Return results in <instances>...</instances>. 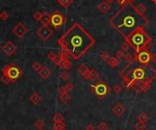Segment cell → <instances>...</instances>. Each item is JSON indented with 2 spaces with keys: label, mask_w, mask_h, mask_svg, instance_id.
<instances>
[{
  "label": "cell",
  "mask_w": 156,
  "mask_h": 130,
  "mask_svg": "<svg viewBox=\"0 0 156 130\" xmlns=\"http://www.w3.org/2000/svg\"><path fill=\"white\" fill-rule=\"evenodd\" d=\"M124 59H125V61L128 63V65H132V64H133L135 62V60H136V57H133L132 54L127 53V54H125Z\"/></svg>",
  "instance_id": "cell-25"
},
{
  "label": "cell",
  "mask_w": 156,
  "mask_h": 130,
  "mask_svg": "<svg viewBox=\"0 0 156 130\" xmlns=\"http://www.w3.org/2000/svg\"><path fill=\"white\" fill-rule=\"evenodd\" d=\"M115 56L118 59H120V58H124V56H125V52L123 51L122 49H119L116 51V54H115Z\"/></svg>",
  "instance_id": "cell-37"
},
{
  "label": "cell",
  "mask_w": 156,
  "mask_h": 130,
  "mask_svg": "<svg viewBox=\"0 0 156 130\" xmlns=\"http://www.w3.org/2000/svg\"><path fill=\"white\" fill-rule=\"evenodd\" d=\"M58 57H60V59H61L62 61H67V60H69V55L67 52H65L64 50H61V51L59 52Z\"/></svg>",
  "instance_id": "cell-31"
},
{
  "label": "cell",
  "mask_w": 156,
  "mask_h": 130,
  "mask_svg": "<svg viewBox=\"0 0 156 130\" xmlns=\"http://www.w3.org/2000/svg\"><path fill=\"white\" fill-rule=\"evenodd\" d=\"M59 77L62 81H68V80L70 78V74L67 71V70H64L59 75Z\"/></svg>",
  "instance_id": "cell-26"
},
{
  "label": "cell",
  "mask_w": 156,
  "mask_h": 130,
  "mask_svg": "<svg viewBox=\"0 0 156 130\" xmlns=\"http://www.w3.org/2000/svg\"><path fill=\"white\" fill-rule=\"evenodd\" d=\"M134 129L135 130H145L146 129V126H145V123L143 122H136L134 124Z\"/></svg>",
  "instance_id": "cell-28"
},
{
  "label": "cell",
  "mask_w": 156,
  "mask_h": 130,
  "mask_svg": "<svg viewBox=\"0 0 156 130\" xmlns=\"http://www.w3.org/2000/svg\"><path fill=\"white\" fill-rule=\"evenodd\" d=\"M35 127L38 128V129H43L45 127V122L44 120L39 118L38 119L36 122H35Z\"/></svg>",
  "instance_id": "cell-27"
},
{
  "label": "cell",
  "mask_w": 156,
  "mask_h": 130,
  "mask_svg": "<svg viewBox=\"0 0 156 130\" xmlns=\"http://www.w3.org/2000/svg\"><path fill=\"white\" fill-rule=\"evenodd\" d=\"M130 48V45H129L127 42H125V43L122 45V49L123 50L124 52H127V51H129Z\"/></svg>",
  "instance_id": "cell-44"
},
{
  "label": "cell",
  "mask_w": 156,
  "mask_h": 130,
  "mask_svg": "<svg viewBox=\"0 0 156 130\" xmlns=\"http://www.w3.org/2000/svg\"><path fill=\"white\" fill-rule=\"evenodd\" d=\"M108 65L110 67H113V68H116L119 67L120 65V60L117 58V57H110L108 61H107Z\"/></svg>",
  "instance_id": "cell-18"
},
{
  "label": "cell",
  "mask_w": 156,
  "mask_h": 130,
  "mask_svg": "<svg viewBox=\"0 0 156 130\" xmlns=\"http://www.w3.org/2000/svg\"><path fill=\"white\" fill-rule=\"evenodd\" d=\"M132 48H133L136 53L140 52L141 50H149L150 47L153 46L152 38L149 35L144 31L143 29L137 30L130 36L125 39Z\"/></svg>",
  "instance_id": "cell-4"
},
{
  "label": "cell",
  "mask_w": 156,
  "mask_h": 130,
  "mask_svg": "<svg viewBox=\"0 0 156 130\" xmlns=\"http://www.w3.org/2000/svg\"><path fill=\"white\" fill-rule=\"evenodd\" d=\"M57 56L58 55H56L54 52H52V51H50L48 54V59L49 60V61H51V62H53L54 60H55V58L57 57Z\"/></svg>",
  "instance_id": "cell-39"
},
{
  "label": "cell",
  "mask_w": 156,
  "mask_h": 130,
  "mask_svg": "<svg viewBox=\"0 0 156 130\" xmlns=\"http://www.w3.org/2000/svg\"><path fill=\"white\" fill-rule=\"evenodd\" d=\"M29 100L32 102L33 105H35V106H37V105H38L40 102H41V97H40V95L37 92H34L31 96H30L29 97Z\"/></svg>",
  "instance_id": "cell-16"
},
{
  "label": "cell",
  "mask_w": 156,
  "mask_h": 130,
  "mask_svg": "<svg viewBox=\"0 0 156 130\" xmlns=\"http://www.w3.org/2000/svg\"><path fill=\"white\" fill-rule=\"evenodd\" d=\"M153 2L154 4H156V0H153Z\"/></svg>",
  "instance_id": "cell-51"
},
{
  "label": "cell",
  "mask_w": 156,
  "mask_h": 130,
  "mask_svg": "<svg viewBox=\"0 0 156 130\" xmlns=\"http://www.w3.org/2000/svg\"><path fill=\"white\" fill-rule=\"evenodd\" d=\"M86 130H95V127L92 124H88L86 126Z\"/></svg>",
  "instance_id": "cell-46"
},
{
  "label": "cell",
  "mask_w": 156,
  "mask_h": 130,
  "mask_svg": "<svg viewBox=\"0 0 156 130\" xmlns=\"http://www.w3.org/2000/svg\"><path fill=\"white\" fill-rule=\"evenodd\" d=\"M12 33L18 38H22L28 33V28L22 23H17L12 29Z\"/></svg>",
  "instance_id": "cell-11"
},
{
  "label": "cell",
  "mask_w": 156,
  "mask_h": 130,
  "mask_svg": "<svg viewBox=\"0 0 156 130\" xmlns=\"http://www.w3.org/2000/svg\"><path fill=\"white\" fill-rule=\"evenodd\" d=\"M151 61L156 63V54H152V55H151Z\"/></svg>",
  "instance_id": "cell-47"
},
{
  "label": "cell",
  "mask_w": 156,
  "mask_h": 130,
  "mask_svg": "<svg viewBox=\"0 0 156 130\" xmlns=\"http://www.w3.org/2000/svg\"><path fill=\"white\" fill-rule=\"evenodd\" d=\"M150 119V117L149 115L146 114L145 112H142L139 114V116L137 117V120L140 122H143V123H146L147 121H149Z\"/></svg>",
  "instance_id": "cell-20"
},
{
  "label": "cell",
  "mask_w": 156,
  "mask_h": 130,
  "mask_svg": "<svg viewBox=\"0 0 156 130\" xmlns=\"http://www.w3.org/2000/svg\"><path fill=\"white\" fill-rule=\"evenodd\" d=\"M120 130H122V129H120Z\"/></svg>",
  "instance_id": "cell-53"
},
{
  "label": "cell",
  "mask_w": 156,
  "mask_h": 130,
  "mask_svg": "<svg viewBox=\"0 0 156 130\" xmlns=\"http://www.w3.org/2000/svg\"><path fill=\"white\" fill-rule=\"evenodd\" d=\"M50 16H51V14H49L48 11H44L42 13L41 20L39 22L41 23V25H48L50 22Z\"/></svg>",
  "instance_id": "cell-17"
},
{
  "label": "cell",
  "mask_w": 156,
  "mask_h": 130,
  "mask_svg": "<svg viewBox=\"0 0 156 130\" xmlns=\"http://www.w3.org/2000/svg\"><path fill=\"white\" fill-rule=\"evenodd\" d=\"M109 126L107 123L105 122H100L98 126H97V129L98 130H109Z\"/></svg>",
  "instance_id": "cell-33"
},
{
  "label": "cell",
  "mask_w": 156,
  "mask_h": 130,
  "mask_svg": "<svg viewBox=\"0 0 156 130\" xmlns=\"http://www.w3.org/2000/svg\"><path fill=\"white\" fill-rule=\"evenodd\" d=\"M99 78V73L96 69H90L89 70V80H91V81H96Z\"/></svg>",
  "instance_id": "cell-24"
},
{
  "label": "cell",
  "mask_w": 156,
  "mask_h": 130,
  "mask_svg": "<svg viewBox=\"0 0 156 130\" xmlns=\"http://www.w3.org/2000/svg\"><path fill=\"white\" fill-rule=\"evenodd\" d=\"M37 35L39 37V38L43 40V41H47L53 35V29H51L48 25H42L38 30H37Z\"/></svg>",
  "instance_id": "cell-8"
},
{
  "label": "cell",
  "mask_w": 156,
  "mask_h": 130,
  "mask_svg": "<svg viewBox=\"0 0 156 130\" xmlns=\"http://www.w3.org/2000/svg\"><path fill=\"white\" fill-rule=\"evenodd\" d=\"M113 91H114V93H116V94H120V92H122V86L120 85H118V84H116L115 86L113 87Z\"/></svg>",
  "instance_id": "cell-41"
},
{
  "label": "cell",
  "mask_w": 156,
  "mask_h": 130,
  "mask_svg": "<svg viewBox=\"0 0 156 130\" xmlns=\"http://www.w3.org/2000/svg\"><path fill=\"white\" fill-rule=\"evenodd\" d=\"M128 1H129L130 3H132H132H133V1H134V0H128Z\"/></svg>",
  "instance_id": "cell-50"
},
{
  "label": "cell",
  "mask_w": 156,
  "mask_h": 130,
  "mask_svg": "<svg viewBox=\"0 0 156 130\" xmlns=\"http://www.w3.org/2000/svg\"><path fill=\"white\" fill-rule=\"evenodd\" d=\"M124 79H129L132 82H142L151 84L156 77V72L148 65H143V67H135L130 73L120 74Z\"/></svg>",
  "instance_id": "cell-3"
},
{
  "label": "cell",
  "mask_w": 156,
  "mask_h": 130,
  "mask_svg": "<svg viewBox=\"0 0 156 130\" xmlns=\"http://www.w3.org/2000/svg\"><path fill=\"white\" fill-rule=\"evenodd\" d=\"M151 54L149 52V50H141L140 52L136 54V60L141 64V65H148L149 62L151 61Z\"/></svg>",
  "instance_id": "cell-9"
},
{
  "label": "cell",
  "mask_w": 156,
  "mask_h": 130,
  "mask_svg": "<svg viewBox=\"0 0 156 130\" xmlns=\"http://www.w3.org/2000/svg\"><path fill=\"white\" fill-rule=\"evenodd\" d=\"M53 130H66V127H62V128H53Z\"/></svg>",
  "instance_id": "cell-48"
},
{
  "label": "cell",
  "mask_w": 156,
  "mask_h": 130,
  "mask_svg": "<svg viewBox=\"0 0 156 130\" xmlns=\"http://www.w3.org/2000/svg\"><path fill=\"white\" fill-rule=\"evenodd\" d=\"M38 130H43V129H38Z\"/></svg>",
  "instance_id": "cell-52"
},
{
  "label": "cell",
  "mask_w": 156,
  "mask_h": 130,
  "mask_svg": "<svg viewBox=\"0 0 156 130\" xmlns=\"http://www.w3.org/2000/svg\"><path fill=\"white\" fill-rule=\"evenodd\" d=\"M105 1H106V2H107L108 4H110H110H112V2L114 1V0H105Z\"/></svg>",
  "instance_id": "cell-49"
},
{
  "label": "cell",
  "mask_w": 156,
  "mask_h": 130,
  "mask_svg": "<svg viewBox=\"0 0 156 130\" xmlns=\"http://www.w3.org/2000/svg\"><path fill=\"white\" fill-rule=\"evenodd\" d=\"M98 9L100 10V12H102V14H106L110 11V5L108 4L106 1H102V3H100L99 6H98Z\"/></svg>",
  "instance_id": "cell-15"
},
{
  "label": "cell",
  "mask_w": 156,
  "mask_h": 130,
  "mask_svg": "<svg viewBox=\"0 0 156 130\" xmlns=\"http://www.w3.org/2000/svg\"><path fill=\"white\" fill-rule=\"evenodd\" d=\"M51 70L48 69L47 67H43L41 69L38 71V75L40 76V77L43 78V79H48L50 76H51Z\"/></svg>",
  "instance_id": "cell-14"
},
{
  "label": "cell",
  "mask_w": 156,
  "mask_h": 130,
  "mask_svg": "<svg viewBox=\"0 0 156 130\" xmlns=\"http://www.w3.org/2000/svg\"><path fill=\"white\" fill-rule=\"evenodd\" d=\"M0 80L2 81V83H4L5 85H8L9 83H11V80H10V78L6 76V75H2L1 77H0Z\"/></svg>",
  "instance_id": "cell-35"
},
{
  "label": "cell",
  "mask_w": 156,
  "mask_h": 130,
  "mask_svg": "<svg viewBox=\"0 0 156 130\" xmlns=\"http://www.w3.org/2000/svg\"><path fill=\"white\" fill-rule=\"evenodd\" d=\"M65 87V88L67 89V91L68 92H69V91H72L73 90V88H74V85H73V83H70V82H69L66 86H64Z\"/></svg>",
  "instance_id": "cell-42"
},
{
  "label": "cell",
  "mask_w": 156,
  "mask_h": 130,
  "mask_svg": "<svg viewBox=\"0 0 156 130\" xmlns=\"http://www.w3.org/2000/svg\"><path fill=\"white\" fill-rule=\"evenodd\" d=\"M2 73L3 75L7 76L10 78V80H11V82L14 83L22 77L23 70L20 69L16 64H10L3 67Z\"/></svg>",
  "instance_id": "cell-5"
},
{
  "label": "cell",
  "mask_w": 156,
  "mask_h": 130,
  "mask_svg": "<svg viewBox=\"0 0 156 130\" xmlns=\"http://www.w3.org/2000/svg\"><path fill=\"white\" fill-rule=\"evenodd\" d=\"M72 67H73V65L69 60H67V61H62L61 64L59 65L60 68H62L63 70H67V71L69 70L70 68H72Z\"/></svg>",
  "instance_id": "cell-22"
},
{
  "label": "cell",
  "mask_w": 156,
  "mask_h": 130,
  "mask_svg": "<svg viewBox=\"0 0 156 130\" xmlns=\"http://www.w3.org/2000/svg\"><path fill=\"white\" fill-rule=\"evenodd\" d=\"M62 127H66V125H65L64 121H61V122H54V124H53V128H62Z\"/></svg>",
  "instance_id": "cell-36"
},
{
  "label": "cell",
  "mask_w": 156,
  "mask_h": 130,
  "mask_svg": "<svg viewBox=\"0 0 156 130\" xmlns=\"http://www.w3.org/2000/svg\"><path fill=\"white\" fill-rule=\"evenodd\" d=\"M33 17H34V19H36L37 21H40V20H41V17H42V13L39 12V11L35 12L33 15Z\"/></svg>",
  "instance_id": "cell-40"
},
{
  "label": "cell",
  "mask_w": 156,
  "mask_h": 130,
  "mask_svg": "<svg viewBox=\"0 0 156 130\" xmlns=\"http://www.w3.org/2000/svg\"><path fill=\"white\" fill-rule=\"evenodd\" d=\"M120 86H122V87L124 88L125 90H130V89H132V88L133 82H132V81H130V80H129V79H124Z\"/></svg>",
  "instance_id": "cell-19"
},
{
  "label": "cell",
  "mask_w": 156,
  "mask_h": 130,
  "mask_svg": "<svg viewBox=\"0 0 156 130\" xmlns=\"http://www.w3.org/2000/svg\"><path fill=\"white\" fill-rule=\"evenodd\" d=\"M92 92L95 94V96L99 98H103L107 96L110 93V87L108 85L103 82L102 80H100V81L96 85H91L90 86Z\"/></svg>",
  "instance_id": "cell-7"
},
{
  "label": "cell",
  "mask_w": 156,
  "mask_h": 130,
  "mask_svg": "<svg viewBox=\"0 0 156 130\" xmlns=\"http://www.w3.org/2000/svg\"><path fill=\"white\" fill-rule=\"evenodd\" d=\"M125 107L123 106L122 104H120V103H117L115 106L112 107V112L115 115L116 117H122L124 113H125Z\"/></svg>",
  "instance_id": "cell-12"
},
{
  "label": "cell",
  "mask_w": 156,
  "mask_h": 130,
  "mask_svg": "<svg viewBox=\"0 0 156 130\" xmlns=\"http://www.w3.org/2000/svg\"><path fill=\"white\" fill-rule=\"evenodd\" d=\"M43 67H42V65L40 64L39 62H34L33 64H32V69L34 70V71H37V72H38L40 69H41Z\"/></svg>",
  "instance_id": "cell-34"
},
{
  "label": "cell",
  "mask_w": 156,
  "mask_h": 130,
  "mask_svg": "<svg viewBox=\"0 0 156 130\" xmlns=\"http://www.w3.org/2000/svg\"><path fill=\"white\" fill-rule=\"evenodd\" d=\"M1 50H2L5 55H7V56L10 57V56H12V55H14L15 53H16V51L17 50V47L16 45H14L13 42L7 41V43H5L2 46Z\"/></svg>",
  "instance_id": "cell-10"
},
{
  "label": "cell",
  "mask_w": 156,
  "mask_h": 130,
  "mask_svg": "<svg viewBox=\"0 0 156 130\" xmlns=\"http://www.w3.org/2000/svg\"><path fill=\"white\" fill-rule=\"evenodd\" d=\"M70 99H71V97H70V95L67 92L63 95H59V101L62 102L63 104H67L70 101Z\"/></svg>",
  "instance_id": "cell-21"
},
{
  "label": "cell",
  "mask_w": 156,
  "mask_h": 130,
  "mask_svg": "<svg viewBox=\"0 0 156 130\" xmlns=\"http://www.w3.org/2000/svg\"><path fill=\"white\" fill-rule=\"evenodd\" d=\"M57 1L64 8H69L73 3V0H57Z\"/></svg>",
  "instance_id": "cell-23"
},
{
  "label": "cell",
  "mask_w": 156,
  "mask_h": 130,
  "mask_svg": "<svg viewBox=\"0 0 156 130\" xmlns=\"http://www.w3.org/2000/svg\"><path fill=\"white\" fill-rule=\"evenodd\" d=\"M63 120H64V117L61 113L58 112L53 116V121L54 122H61V121H63Z\"/></svg>",
  "instance_id": "cell-30"
},
{
  "label": "cell",
  "mask_w": 156,
  "mask_h": 130,
  "mask_svg": "<svg viewBox=\"0 0 156 130\" xmlns=\"http://www.w3.org/2000/svg\"><path fill=\"white\" fill-rule=\"evenodd\" d=\"M58 92L59 95H63V94H65V93H67L68 91H67V89L65 88V87H60L58 89Z\"/></svg>",
  "instance_id": "cell-45"
},
{
  "label": "cell",
  "mask_w": 156,
  "mask_h": 130,
  "mask_svg": "<svg viewBox=\"0 0 156 130\" xmlns=\"http://www.w3.org/2000/svg\"><path fill=\"white\" fill-rule=\"evenodd\" d=\"M77 71H78V73H79V75H81V76L86 80H89V69L88 68V67L86 66V65L81 64L77 68Z\"/></svg>",
  "instance_id": "cell-13"
},
{
  "label": "cell",
  "mask_w": 156,
  "mask_h": 130,
  "mask_svg": "<svg viewBox=\"0 0 156 130\" xmlns=\"http://www.w3.org/2000/svg\"><path fill=\"white\" fill-rule=\"evenodd\" d=\"M58 46L75 60H79L95 44L94 37L81 25L74 23L58 41Z\"/></svg>",
  "instance_id": "cell-2"
},
{
  "label": "cell",
  "mask_w": 156,
  "mask_h": 130,
  "mask_svg": "<svg viewBox=\"0 0 156 130\" xmlns=\"http://www.w3.org/2000/svg\"><path fill=\"white\" fill-rule=\"evenodd\" d=\"M100 57L102 58V61L107 62V61H108V59L110 57V54H109L108 52H106V51H102V53H100Z\"/></svg>",
  "instance_id": "cell-32"
},
{
  "label": "cell",
  "mask_w": 156,
  "mask_h": 130,
  "mask_svg": "<svg viewBox=\"0 0 156 130\" xmlns=\"http://www.w3.org/2000/svg\"><path fill=\"white\" fill-rule=\"evenodd\" d=\"M0 18L4 20V21H7V20L9 18V14L6 11V10H4L3 12L0 13Z\"/></svg>",
  "instance_id": "cell-38"
},
{
  "label": "cell",
  "mask_w": 156,
  "mask_h": 130,
  "mask_svg": "<svg viewBox=\"0 0 156 130\" xmlns=\"http://www.w3.org/2000/svg\"><path fill=\"white\" fill-rule=\"evenodd\" d=\"M136 7V9L138 10V12H140L141 14H145L146 13V11H147V8H146V7L144 6L143 4H142V3H139L137 6H135Z\"/></svg>",
  "instance_id": "cell-29"
},
{
  "label": "cell",
  "mask_w": 156,
  "mask_h": 130,
  "mask_svg": "<svg viewBox=\"0 0 156 130\" xmlns=\"http://www.w3.org/2000/svg\"><path fill=\"white\" fill-rule=\"evenodd\" d=\"M149 23V19L143 14L138 12L133 4L122 6L110 19V27L124 39H127L137 30L144 29Z\"/></svg>",
  "instance_id": "cell-1"
},
{
  "label": "cell",
  "mask_w": 156,
  "mask_h": 130,
  "mask_svg": "<svg viewBox=\"0 0 156 130\" xmlns=\"http://www.w3.org/2000/svg\"><path fill=\"white\" fill-rule=\"evenodd\" d=\"M120 7H122V6H125V5H127V4H132V3H130L128 0H115Z\"/></svg>",
  "instance_id": "cell-43"
},
{
  "label": "cell",
  "mask_w": 156,
  "mask_h": 130,
  "mask_svg": "<svg viewBox=\"0 0 156 130\" xmlns=\"http://www.w3.org/2000/svg\"><path fill=\"white\" fill-rule=\"evenodd\" d=\"M67 22V18L63 16L61 12H59L58 10H55V11L51 14L50 16V26H51L54 29H59L62 27L65 23Z\"/></svg>",
  "instance_id": "cell-6"
}]
</instances>
